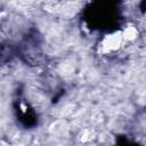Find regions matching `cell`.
Masks as SVG:
<instances>
[{"mask_svg":"<svg viewBox=\"0 0 146 146\" xmlns=\"http://www.w3.org/2000/svg\"><path fill=\"white\" fill-rule=\"evenodd\" d=\"M120 40H121V38H120V36H110V38H107V39H106L105 46H106L108 49L116 48V47L120 44Z\"/></svg>","mask_w":146,"mask_h":146,"instance_id":"cell-1","label":"cell"},{"mask_svg":"<svg viewBox=\"0 0 146 146\" xmlns=\"http://www.w3.org/2000/svg\"><path fill=\"white\" fill-rule=\"evenodd\" d=\"M136 34H137L136 30H135V29H132V27H130V29H128V30L125 31L124 36H125V38H128V39H133V38L136 36Z\"/></svg>","mask_w":146,"mask_h":146,"instance_id":"cell-2","label":"cell"}]
</instances>
